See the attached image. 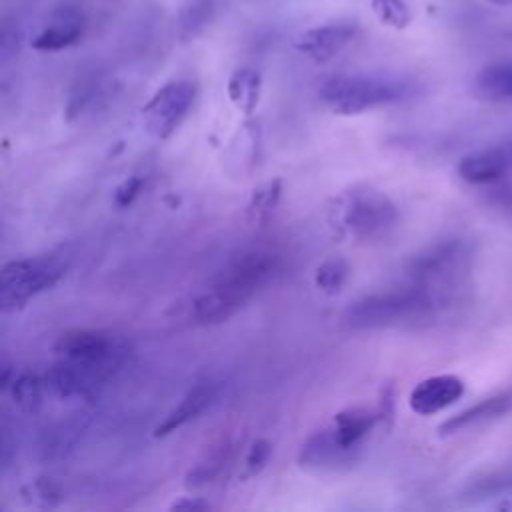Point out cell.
<instances>
[{
    "label": "cell",
    "mask_w": 512,
    "mask_h": 512,
    "mask_svg": "<svg viewBox=\"0 0 512 512\" xmlns=\"http://www.w3.org/2000/svg\"><path fill=\"white\" fill-rule=\"evenodd\" d=\"M280 260L264 248L244 250L190 304V316L198 324H220L232 318L278 272Z\"/></svg>",
    "instance_id": "obj_1"
},
{
    "label": "cell",
    "mask_w": 512,
    "mask_h": 512,
    "mask_svg": "<svg viewBox=\"0 0 512 512\" xmlns=\"http://www.w3.org/2000/svg\"><path fill=\"white\" fill-rule=\"evenodd\" d=\"M474 248L466 238H442L406 264V282L428 292L444 310L456 306L470 280Z\"/></svg>",
    "instance_id": "obj_2"
},
{
    "label": "cell",
    "mask_w": 512,
    "mask_h": 512,
    "mask_svg": "<svg viewBox=\"0 0 512 512\" xmlns=\"http://www.w3.org/2000/svg\"><path fill=\"white\" fill-rule=\"evenodd\" d=\"M446 310L422 288L404 282L396 288L358 298L344 312V324L354 330L426 326Z\"/></svg>",
    "instance_id": "obj_3"
},
{
    "label": "cell",
    "mask_w": 512,
    "mask_h": 512,
    "mask_svg": "<svg viewBox=\"0 0 512 512\" xmlns=\"http://www.w3.org/2000/svg\"><path fill=\"white\" fill-rule=\"evenodd\" d=\"M328 220L338 236L372 242L398 224V206L374 186H352L334 200Z\"/></svg>",
    "instance_id": "obj_4"
},
{
    "label": "cell",
    "mask_w": 512,
    "mask_h": 512,
    "mask_svg": "<svg viewBox=\"0 0 512 512\" xmlns=\"http://www.w3.org/2000/svg\"><path fill=\"white\" fill-rule=\"evenodd\" d=\"M414 90V84L402 78L338 74L322 84L320 100L338 116H356L374 108L408 100Z\"/></svg>",
    "instance_id": "obj_5"
},
{
    "label": "cell",
    "mask_w": 512,
    "mask_h": 512,
    "mask_svg": "<svg viewBox=\"0 0 512 512\" xmlns=\"http://www.w3.org/2000/svg\"><path fill=\"white\" fill-rule=\"evenodd\" d=\"M66 276V264L52 254L24 256L4 262L0 270L2 312H16Z\"/></svg>",
    "instance_id": "obj_6"
},
{
    "label": "cell",
    "mask_w": 512,
    "mask_h": 512,
    "mask_svg": "<svg viewBox=\"0 0 512 512\" xmlns=\"http://www.w3.org/2000/svg\"><path fill=\"white\" fill-rule=\"evenodd\" d=\"M196 84L192 80H170L160 86L142 106L146 132L156 140H168L188 118L196 102Z\"/></svg>",
    "instance_id": "obj_7"
},
{
    "label": "cell",
    "mask_w": 512,
    "mask_h": 512,
    "mask_svg": "<svg viewBox=\"0 0 512 512\" xmlns=\"http://www.w3.org/2000/svg\"><path fill=\"white\" fill-rule=\"evenodd\" d=\"M118 366L76 358L56 360L44 374L46 388L60 398H92L112 378Z\"/></svg>",
    "instance_id": "obj_8"
},
{
    "label": "cell",
    "mask_w": 512,
    "mask_h": 512,
    "mask_svg": "<svg viewBox=\"0 0 512 512\" xmlns=\"http://www.w3.org/2000/svg\"><path fill=\"white\" fill-rule=\"evenodd\" d=\"M54 352L64 358L104 362L120 368L128 348L112 332L96 328H72L56 338Z\"/></svg>",
    "instance_id": "obj_9"
},
{
    "label": "cell",
    "mask_w": 512,
    "mask_h": 512,
    "mask_svg": "<svg viewBox=\"0 0 512 512\" xmlns=\"http://www.w3.org/2000/svg\"><path fill=\"white\" fill-rule=\"evenodd\" d=\"M362 448L344 446L332 426L320 428L312 432L298 450V464L312 472H344L350 470L358 458Z\"/></svg>",
    "instance_id": "obj_10"
},
{
    "label": "cell",
    "mask_w": 512,
    "mask_h": 512,
    "mask_svg": "<svg viewBox=\"0 0 512 512\" xmlns=\"http://www.w3.org/2000/svg\"><path fill=\"white\" fill-rule=\"evenodd\" d=\"M356 36L354 22H328L322 26H314L304 30L294 46L308 60L322 64L338 56Z\"/></svg>",
    "instance_id": "obj_11"
},
{
    "label": "cell",
    "mask_w": 512,
    "mask_h": 512,
    "mask_svg": "<svg viewBox=\"0 0 512 512\" xmlns=\"http://www.w3.org/2000/svg\"><path fill=\"white\" fill-rule=\"evenodd\" d=\"M86 30V16L80 8L64 4L52 10L46 26L32 38V48L38 52H58L74 46Z\"/></svg>",
    "instance_id": "obj_12"
},
{
    "label": "cell",
    "mask_w": 512,
    "mask_h": 512,
    "mask_svg": "<svg viewBox=\"0 0 512 512\" xmlns=\"http://www.w3.org/2000/svg\"><path fill=\"white\" fill-rule=\"evenodd\" d=\"M512 170V140L470 152L458 162V176L468 184H490Z\"/></svg>",
    "instance_id": "obj_13"
},
{
    "label": "cell",
    "mask_w": 512,
    "mask_h": 512,
    "mask_svg": "<svg viewBox=\"0 0 512 512\" xmlns=\"http://www.w3.org/2000/svg\"><path fill=\"white\" fill-rule=\"evenodd\" d=\"M464 394V380L456 374H436L420 380L410 396L408 406L412 412L420 416H432L448 406H452L456 400H460Z\"/></svg>",
    "instance_id": "obj_14"
},
{
    "label": "cell",
    "mask_w": 512,
    "mask_h": 512,
    "mask_svg": "<svg viewBox=\"0 0 512 512\" xmlns=\"http://www.w3.org/2000/svg\"><path fill=\"white\" fill-rule=\"evenodd\" d=\"M214 398H216V386L212 382H200V384L192 386L180 398V402L162 418V422L154 428V436L164 438V436L180 430L188 422L196 420L214 402Z\"/></svg>",
    "instance_id": "obj_15"
},
{
    "label": "cell",
    "mask_w": 512,
    "mask_h": 512,
    "mask_svg": "<svg viewBox=\"0 0 512 512\" xmlns=\"http://www.w3.org/2000/svg\"><path fill=\"white\" fill-rule=\"evenodd\" d=\"M510 406H512V394L510 392H500V394L488 396V398L468 406L466 410L450 416L448 420H444L438 426V432H440V436H448V434H456V432H462L466 428L496 420V418L504 416L510 410Z\"/></svg>",
    "instance_id": "obj_16"
},
{
    "label": "cell",
    "mask_w": 512,
    "mask_h": 512,
    "mask_svg": "<svg viewBox=\"0 0 512 512\" xmlns=\"http://www.w3.org/2000/svg\"><path fill=\"white\" fill-rule=\"evenodd\" d=\"M44 386H46L44 378H40L36 372L16 370L12 366L2 368L0 388L24 412H36L40 408Z\"/></svg>",
    "instance_id": "obj_17"
},
{
    "label": "cell",
    "mask_w": 512,
    "mask_h": 512,
    "mask_svg": "<svg viewBox=\"0 0 512 512\" xmlns=\"http://www.w3.org/2000/svg\"><path fill=\"white\" fill-rule=\"evenodd\" d=\"M378 422V412L366 406H348L334 414L332 430L336 438L350 448H362L364 438Z\"/></svg>",
    "instance_id": "obj_18"
},
{
    "label": "cell",
    "mask_w": 512,
    "mask_h": 512,
    "mask_svg": "<svg viewBox=\"0 0 512 512\" xmlns=\"http://www.w3.org/2000/svg\"><path fill=\"white\" fill-rule=\"evenodd\" d=\"M474 92L488 102H512V60L486 64L474 78Z\"/></svg>",
    "instance_id": "obj_19"
},
{
    "label": "cell",
    "mask_w": 512,
    "mask_h": 512,
    "mask_svg": "<svg viewBox=\"0 0 512 512\" xmlns=\"http://www.w3.org/2000/svg\"><path fill=\"white\" fill-rule=\"evenodd\" d=\"M222 0H184L176 16V32L180 40H192L202 34L216 18Z\"/></svg>",
    "instance_id": "obj_20"
},
{
    "label": "cell",
    "mask_w": 512,
    "mask_h": 512,
    "mask_svg": "<svg viewBox=\"0 0 512 512\" xmlns=\"http://www.w3.org/2000/svg\"><path fill=\"white\" fill-rule=\"evenodd\" d=\"M230 102L244 114H252L260 102L262 92V76L254 68H238L230 74L226 86Z\"/></svg>",
    "instance_id": "obj_21"
},
{
    "label": "cell",
    "mask_w": 512,
    "mask_h": 512,
    "mask_svg": "<svg viewBox=\"0 0 512 512\" xmlns=\"http://www.w3.org/2000/svg\"><path fill=\"white\" fill-rule=\"evenodd\" d=\"M282 196V180L274 178L268 180L260 186H256L250 194L248 206H246V216L252 224H266L270 216L274 214L278 202Z\"/></svg>",
    "instance_id": "obj_22"
},
{
    "label": "cell",
    "mask_w": 512,
    "mask_h": 512,
    "mask_svg": "<svg viewBox=\"0 0 512 512\" xmlns=\"http://www.w3.org/2000/svg\"><path fill=\"white\" fill-rule=\"evenodd\" d=\"M228 458H230V446L224 440L218 446H214L210 452H206V456L188 470L186 486L198 488V486H206V484L214 482L220 476V472L224 470Z\"/></svg>",
    "instance_id": "obj_23"
},
{
    "label": "cell",
    "mask_w": 512,
    "mask_h": 512,
    "mask_svg": "<svg viewBox=\"0 0 512 512\" xmlns=\"http://www.w3.org/2000/svg\"><path fill=\"white\" fill-rule=\"evenodd\" d=\"M348 276H350V266H348V262H346L344 258H336V256H334V258L324 260V262L316 268V272H314V284H316V288H318L322 294L334 296V294H338V292L344 288Z\"/></svg>",
    "instance_id": "obj_24"
},
{
    "label": "cell",
    "mask_w": 512,
    "mask_h": 512,
    "mask_svg": "<svg viewBox=\"0 0 512 512\" xmlns=\"http://www.w3.org/2000/svg\"><path fill=\"white\" fill-rule=\"evenodd\" d=\"M374 16L390 28H406L412 20L410 8L404 0H370Z\"/></svg>",
    "instance_id": "obj_25"
},
{
    "label": "cell",
    "mask_w": 512,
    "mask_h": 512,
    "mask_svg": "<svg viewBox=\"0 0 512 512\" xmlns=\"http://www.w3.org/2000/svg\"><path fill=\"white\" fill-rule=\"evenodd\" d=\"M22 496L32 506L50 508L62 500V490L52 478H36L22 488Z\"/></svg>",
    "instance_id": "obj_26"
},
{
    "label": "cell",
    "mask_w": 512,
    "mask_h": 512,
    "mask_svg": "<svg viewBox=\"0 0 512 512\" xmlns=\"http://www.w3.org/2000/svg\"><path fill=\"white\" fill-rule=\"evenodd\" d=\"M270 458H272V444H270V440H266V438H256V440L248 446V450H246L240 476H242L244 480H250V478L258 476V474L266 468V464H268Z\"/></svg>",
    "instance_id": "obj_27"
},
{
    "label": "cell",
    "mask_w": 512,
    "mask_h": 512,
    "mask_svg": "<svg viewBox=\"0 0 512 512\" xmlns=\"http://www.w3.org/2000/svg\"><path fill=\"white\" fill-rule=\"evenodd\" d=\"M144 186V180L140 176H128L126 180H122L116 190H114V204L118 208H128L140 194Z\"/></svg>",
    "instance_id": "obj_28"
},
{
    "label": "cell",
    "mask_w": 512,
    "mask_h": 512,
    "mask_svg": "<svg viewBox=\"0 0 512 512\" xmlns=\"http://www.w3.org/2000/svg\"><path fill=\"white\" fill-rule=\"evenodd\" d=\"M394 386L392 384H384L380 388V394H378V422H384L386 428H390L392 420H394Z\"/></svg>",
    "instance_id": "obj_29"
},
{
    "label": "cell",
    "mask_w": 512,
    "mask_h": 512,
    "mask_svg": "<svg viewBox=\"0 0 512 512\" xmlns=\"http://www.w3.org/2000/svg\"><path fill=\"white\" fill-rule=\"evenodd\" d=\"M212 504L208 500H202L200 496H182L178 500H174L170 504V510H186V512H202V510H210Z\"/></svg>",
    "instance_id": "obj_30"
},
{
    "label": "cell",
    "mask_w": 512,
    "mask_h": 512,
    "mask_svg": "<svg viewBox=\"0 0 512 512\" xmlns=\"http://www.w3.org/2000/svg\"><path fill=\"white\" fill-rule=\"evenodd\" d=\"M490 2H494V4H498V6H508V4H512V0H490Z\"/></svg>",
    "instance_id": "obj_31"
}]
</instances>
